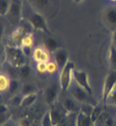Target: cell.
Instances as JSON below:
<instances>
[{"label":"cell","instance_id":"1","mask_svg":"<svg viewBox=\"0 0 116 126\" xmlns=\"http://www.w3.org/2000/svg\"><path fill=\"white\" fill-rule=\"evenodd\" d=\"M23 18H25L26 20H28L29 23L33 26L34 30L38 31H42L45 34H47L49 36H51V31L49 29L47 21L45 16L41 12H38L35 10H33L31 7L28 4V9H26L24 5L23 9Z\"/></svg>","mask_w":116,"mask_h":126},{"label":"cell","instance_id":"2","mask_svg":"<svg viewBox=\"0 0 116 126\" xmlns=\"http://www.w3.org/2000/svg\"><path fill=\"white\" fill-rule=\"evenodd\" d=\"M6 62L11 66L19 68L26 64V56L20 47L14 46H6L4 50Z\"/></svg>","mask_w":116,"mask_h":126},{"label":"cell","instance_id":"3","mask_svg":"<svg viewBox=\"0 0 116 126\" xmlns=\"http://www.w3.org/2000/svg\"><path fill=\"white\" fill-rule=\"evenodd\" d=\"M69 92L71 96L75 100L81 104H91L93 105H97V101L94 98V95L90 94L88 91H86L84 89L79 87L77 83L73 82L71 87L69 88Z\"/></svg>","mask_w":116,"mask_h":126},{"label":"cell","instance_id":"4","mask_svg":"<svg viewBox=\"0 0 116 126\" xmlns=\"http://www.w3.org/2000/svg\"><path fill=\"white\" fill-rule=\"evenodd\" d=\"M75 64L71 60H69L68 63L60 70L59 77H58V86L60 89L62 90H68L71 85L74 82V71Z\"/></svg>","mask_w":116,"mask_h":126},{"label":"cell","instance_id":"5","mask_svg":"<svg viewBox=\"0 0 116 126\" xmlns=\"http://www.w3.org/2000/svg\"><path fill=\"white\" fill-rule=\"evenodd\" d=\"M23 9H24V4L21 0H12L10 11L8 13V21L11 23V25H15L16 26L20 23L23 19Z\"/></svg>","mask_w":116,"mask_h":126},{"label":"cell","instance_id":"6","mask_svg":"<svg viewBox=\"0 0 116 126\" xmlns=\"http://www.w3.org/2000/svg\"><path fill=\"white\" fill-rule=\"evenodd\" d=\"M74 82L77 83L79 87L84 89L90 94L94 95V89L90 81V76L87 72L79 69H75L74 71Z\"/></svg>","mask_w":116,"mask_h":126},{"label":"cell","instance_id":"7","mask_svg":"<svg viewBox=\"0 0 116 126\" xmlns=\"http://www.w3.org/2000/svg\"><path fill=\"white\" fill-rule=\"evenodd\" d=\"M32 59L35 62H48L52 59V53L44 47V45H39L32 51Z\"/></svg>","mask_w":116,"mask_h":126},{"label":"cell","instance_id":"8","mask_svg":"<svg viewBox=\"0 0 116 126\" xmlns=\"http://www.w3.org/2000/svg\"><path fill=\"white\" fill-rule=\"evenodd\" d=\"M116 87V72L111 71L107 74L104 84H103V89H102V99L105 102L106 98L110 94L112 89Z\"/></svg>","mask_w":116,"mask_h":126},{"label":"cell","instance_id":"9","mask_svg":"<svg viewBox=\"0 0 116 126\" xmlns=\"http://www.w3.org/2000/svg\"><path fill=\"white\" fill-rule=\"evenodd\" d=\"M58 89H60L57 85H49L44 89V100L49 105H54L58 97Z\"/></svg>","mask_w":116,"mask_h":126},{"label":"cell","instance_id":"10","mask_svg":"<svg viewBox=\"0 0 116 126\" xmlns=\"http://www.w3.org/2000/svg\"><path fill=\"white\" fill-rule=\"evenodd\" d=\"M52 54L55 61L58 63V67L61 70L69 61L68 51L66 49H64V48H58Z\"/></svg>","mask_w":116,"mask_h":126},{"label":"cell","instance_id":"11","mask_svg":"<svg viewBox=\"0 0 116 126\" xmlns=\"http://www.w3.org/2000/svg\"><path fill=\"white\" fill-rule=\"evenodd\" d=\"M26 35L23 32L16 27L14 29V31L11 33V35L7 39V45L6 46H14V47H20V44L22 42L23 38Z\"/></svg>","mask_w":116,"mask_h":126},{"label":"cell","instance_id":"12","mask_svg":"<svg viewBox=\"0 0 116 126\" xmlns=\"http://www.w3.org/2000/svg\"><path fill=\"white\" fill-rule=\"evenodd\" d=\"M103 19L107 26L112 30L116 29V8L111 7L104 11Z\"/></svg>","mask_w":116,"mask_h":126},{"label":"cell","instance_id":"13","mask_svg":"<svg viewBox=\"0 0 116 126\" xmlns=\"http://www.w3.org/2000/svg\"><path fill=\"white\" fill-rule=\"evenodd\" d=\"M51 3L52 0H28V4L32 9L42 14H44L45 11L50 8Z\"/></svg>","mask_w":116,"mask_h":126},{"label":"cell","instance_id":"14","mask_svg":"<svg viewBox=\"0 0 116 126\" xmlns=\"http://www.w3.org/2000/svg\"><path fill=\"white\" fill-rule=\"evenodd\" d=\"M95 126H115L114 119L112 118V116L103 110L101 113V115L98 117V119L94 122Z\"/></svg>","mask_w":116,"mask_h":126},{"label":"cell","instance_id":"15","mask_svg":"<svg viewBox=\"0 0 116 126\" xmlns=\"http://www.w3.org/2000/svg\"><path fill=\"white\" fill-rule=\"evenodd\" d=\"M11 77L4 71L0 72V94L9 92L11 86Z\"/></svg>","mask_w":116,"mask_h":126},{"label":"cell","instance_id":"16","mask_svg":"<svg viewBox=\"0 0 116 126\" xmlns=\"http://www.w3.org/2000/svg\"><path fill=\"white\" fill-rule=\"evenodd\" d=\"M49 115H50V118H51L53 126H58L61 121H63V113L57 107L53 106L52 108L49 110Z\"/></svg>","mask_w":116,"mask_h":126},{"label":"cell","instance_id":"17","mask_svg":"<svg viewBox=\"0 0 116 126\" xmlns=\"http://www.w3.org/2000/svg\"><path fill=\"white\" fill-rule=\"evenodd\" d=\"M61 106L63 108V110L67 113H75L77 109V103H76V100L75 99H72V98H65L63 99L62 103H61Z\"/></svg>","mask_w":116,"mask_h":126},{"label":"cell","instance_id":"18","mask_svg":"<svg viewBox=\"0 0 116 126\" xmlns=\"http://www.w3.org/2000/svg\"><path fill=\"white\" fill-rule=\"evenodd\" d=\"M94 124L92 117L88 115H85L81 112H78L77 116V121L76 126H92Z\"/></svg>","mask_w":116,"mask_h":126},{"label":"cell","instance_id":"19","mask_svg":"<svg viewBox=\"0 0 116 126\" xmlns=\"http://www.w3.org/2000/svg\"><path fill=\"white\" fill-rule=\"evenodd\" d=\"M38 99V93L37 92H33L30 94L23 95V99H22L21 106L22 107H29L35 104V102Z\"/></svg>","mask_w":116,"mask_h":126},{"label":"cell","instance_id":"20","mask_svg":"<svg viewBox=\"0 0 116 126\" xmlns=\"http://www.w3.org/2000/svg\"><path fill=\"white\" fill-rule=\"evenodd\" d=\"M16 27H18L20 30H21L25 35H28V34H33V30H34V28H33V26H31V24L29 23L28 20H26L25 18H23L20 23L18 24V26H16Z\"/></svg>","mask_w":116,"mask_h":126},{"label":"cell","instance_id":"21","mask_svg":"<svg viewBox=\"0 0 116 126\" xmlns=\"http://www.w3.org/2000/svg\"><path fill=\"white\" fill-rule=\"evenodd\" d=\"M43 45H44V47L46 48L47 50H49L51 53H54L57 49H58V44L57 41L54 39L53 37H47L45 40H44V42H43Z\"/></svg>","mask_w":116,"mask_h":126},{"label":"cell","instance_id":"22","mask_svg":"<svg viewBox=\"0 0 116 126\" xmlns=\"http://www.w3.org/2000/svg\"><path fill=\"white\" fill-rule=\"evenodd\" d=\"M34 44H35V40H34L33 34H28V35H26L25 37L23 38L21 44H20V48H30V49H33Z\"/></svg>","mask_w":116,"mask_h":126},{"label":"cell","instance_id":"23","mask_svg":"<svg viewBox=\"0 0 116 126\" xmlns=\"http://www.w3.org/2000/svg\"><path fill=\"white\" fill-rule=\"evenodd\" d=\"M109 62H110L111 71L116 72V48L111 44L109 51Z\"/></svg>","mask_w":116,"mask_h":126},{"label":"cell","instance_id":"24","mask_svg":"<svg viewBox=\"0 0 116 126\" xmlns=\"http://www.w3.org/2000/svg\"><path fill=\"white\" fill-rule=\"evenodd\" d=\"M12 0H0V16L6 17L11 9Z\"/></svg>","mask_w":116,"mask_h":126},{"label":"cell","instance_id":"25","mask_svg":"<svg viewBox=\"0 0 116 126\" xmlns=\"http://www.w3.org/2000/svg\"><path fill=\"white\" fill-rule=\"evenodd\" d=\"M17 71H18V76L22 78H28L31 74V68L26 64L17 68Z\"/></svg>","mask_w":116,"mask_h":126},{"label":"cell","instance_id":"26","mask_svg":"<svg viewBox=\"0 0 116 126\" xmlns=\"http://www.w3.org/2000/svg\"><path fill=\"white\" fill-rule=\"evenodd\" d=\"M58 70H60V69H59L58 63L55 61L54 58L51 59V60H49L47 62V74H55L58 73Z\"/></svg>","mask_w":116,"mask_h":126},{"label":"cell","instance_id":"27","mask_svg":"<svg viewBox=\"0 0 116 126\" xmlns=\"http://www.w3.org/2000/svg\"><path fill=\"white\" fill-rule=\"evenodd\" d=\"M104 103H105V105L116 106V87L110 92V94L108 95Z\"/></svg>","mask_w":116,"mask_h":126},{"label":"cell","instance_id":"28","mask_svg":"<svg viewBox=\"0 0 116 126\" xmlns=\"http://www.w3.org/2000/svg\"><path fill=\"white\" fill-rule=\"evenodd\" d=\"M20 89V82L19 80L16 78H11V86H10V89H9V92L11 95H15L17 93V91Z\"/></svg>","mask_w":116,"mask_h":126},{"label":"cell","instance_id":"29","mask_svg":"<svg viewBox=\"0 0 116 126\" xmlns=\"http://www.w3.org/2000/svg\"><path fill=\"white\" fill-rule=\"evenodd\" d=\"M95 105H93L91 104H82V105L80 106L79 108V112L83 113L85 115H88L92 117V113L94 111V108H95Z\"/></svg>","mask_w":116,"mask_h":126},{"label":"cell","instance_id":"30","mask_svg":"<svg viewBox=\"0 0 116 126\" xmlns=\"http://www.w3.org/2000/svg\"><path fill=\"white\" fill-rule=\"evenodd\" d=\"M35 69H36L38 74H47V62H37L35 65Z\"/></svg>","mask_w":116,"mask_h":126},{"label":"cell","instance_id":"31","mask_svg":"<svg viewBox=\"0 0 116 126\" xmlns=\"http://www.w3.org/2000/svg\"><path fill=\"white\" fill-rule=\"evenodd\" d=\"M33 92H36V90H35V88L31 84H25L21 88L22 95L30 94V93H33Z\"/></svg>","mask_w":116,"mask_h":126},{"label":"cell","instance_id":"32","mask_svg":"<svg viewBox=\"0 0 116 126\" xmlns=\"http://www.w3.org/2000/svg\"><path fill=\"white\" fill-rule=\"evenodd\" d=\"M102 112H103V109L101 108V106H99L98 105H95V108H94V111H93V113H92V120H93V122H95V121L98 119V117L101 115Z\"/></svg>","mask_w":116,"mask_h":126},{"label":"cell","instance_id":"33","mask_svg":"<svg viewBox=\"0 0 116 126\" xmlns=\"http://www.w3.org/2000/svg\"><path fill=\"white\" fill-rule=\"evenodd\" d=\"M42 126H53L52 121H51V118H50V115H49V111H48L47 113H45L43 115V117H42Z\"/></svg>","mask_w":116,"mask_h":126},{"label":"cell","instance_id":"34","mask_svg":"<svg viewBox=\"0 0 116 126\" xmlns=\"http://www.w3.org/2000/svg\"><path fill=\"white\" fill-rule=\"evenodd\" d=\"M22 99H23V95L21 93L20 94H15L13 95V97L11 99V102L13 105H21Z\"/></svg>","mask_w":116,"mask_h":126},{"label":"cell","instance_id":"35","mask_svg":"<svg viewBox=\"0 0 116 126\" xmlns=\"http://www.w3.org/2000/svg\"><path fill=\"white\" fill-rule=\"evenodd\" d=\"M19 126H32L31 120L28 118H23L20 121H18Z\"/></svg>","mask_w":116,"mask_h":126},{"label":"cell","instance_id":"36","mask_svg":"<svg viewBox=\"0 0 116 126\" xmlns=\"http://www.w3.org/2000/svg\"><path fill=\"white\" fill-rule=\"evenodd\" d=\"M11 118V114L6 113V114H0V126L4 124L6 121H8Z\"/></svg>","mask_w":116,"mask_h":126},{"label":"cell","instance_id":"37","mask_svg":"<svg viewBox=\"0 0 116 126\" xmlns=\"http://www.w3.org/2000/svg\"><path fill=\"white\" fill-rule=\"evenodd\" d=\"M5 30H6V26L5 24L3 22L0 21V42L3 40L4 38V35H5Z\"/></svg>","mask_w":116,"mask_h":126},{"label":"cell","instance_id":"38","mask_svg":"<svg viewBox=\"0 0 116 126\" xmlns=\"http://www.w3.org/2000/svg\"><path fill=\"white\" fill-rule=\"evenodd\" d=\"M6 113H10L9 107L6 104L2 103L0 104V114H6Z\"/></svg>","mask_w":116,"mask_h":126},{"label":"cell","instance_id":"39","mask_svg":"<svg viewBox=\"0 0 116 126\" xmlns=\"http://www.w3.org/2000/svg\"><path fill=\"white\" fill-rule=\"evenodd\" d=\"M1 126H19L18 124V121H15L14 120H12V119H10L8 121H6L4 124H2Z\"/></svg>","mask_w":116,"mask_h":126},{"label":"cell","instance_id":"40","mask_svg":"<svg viewBox=\"0 0 116 126\" xmlns=\"http://www.w3.org/2000/svg\"><path fill=\"white\" fill-rule=\"evenodd\" d=\"M111 45H113L116 48V29L112 31V35H111Z\"/></svg>","mask_w":116,"mask_h":126},{"label":"cell","instance_id":"41","mask_svg":"<svg viewBox=\"0 0 116 126\" xmlns=\"http://www.w3.org/2000/svg\"><path fill=\"white\" fill-rule=\"evenodd\" d=\"M84 1L85 0H73V2H74L75 4H77V5H80V4H82Z\"/></svg>","mask_w":116,"mask_h":126},{"label":"cell","instance_id":"42","mask_svg":"<svg viewBox=\"0 0 116 126\" xmlns=\"http://www.w3.org/2000/svg\"><path fill=\"white\" fill-rule=\"evenodd\" d=\"M3 103V96L2 94H0V104H2Z\"/></svg>","mask_w":116,"mask_h":126},{"label":"cell","instance_id":"43","mask_svg":"<svg viewBox=\"0 0 116 126\" xmlns=\"http://www.w3.org/2000/svg\"><path fill=\"white\" fill-rule=\"evenodd\" d=\"M1 59H2V51L0 49V63H1Z\"/></svg>","mask_w":116,"mask_h":126},{"label":"cell","instance_id":"44","mask_svg":"<svg viewBox=\"0 0 116 126\" xmlns=\"http://www.w3.org/2000/svg\"><path fill=\"white\" fill-rule=\"evenodd\" d=\"M110 2H111V3H116V0H109Z\"/></svg>","mask_w":116,"mask_h":126},{"label":"cell","instance_id":"45","mask_svg":"<svg viewBox=\"0 0 116 126\" xmlns=\"http://www.w3.org/2000/svg\"><path fill=\"white\" fill-rule=\"evenodd\" d=\"M115 118H116V115H115Z\"/></svg>","mask_w":116,"mask_h":126},{"label":"cell","instance_id":"46","mask_svg":"<svg viewBox=\"0 0 116 126\" xmlns=\"http://www.w3.org/2000/svg\"><path fill=\"white\" fill-rule=\"evenodd\" d=\"M0 18H1V16H0Z\"/></svg>","mask_w":116,"mask_h":126},{"label":"cell","instance_id":"47","mask_svg":"<svg viewBox=\"0 0 116 126\" xmlns=\"http://www.w3.org/2000/svg\"><path fill=\"white\" fill-rule=\"evenodd\" d=\"M0 64H1V63H0Z\"/></svg>","mask_w":116,"mask_h":126}]
</instances>
